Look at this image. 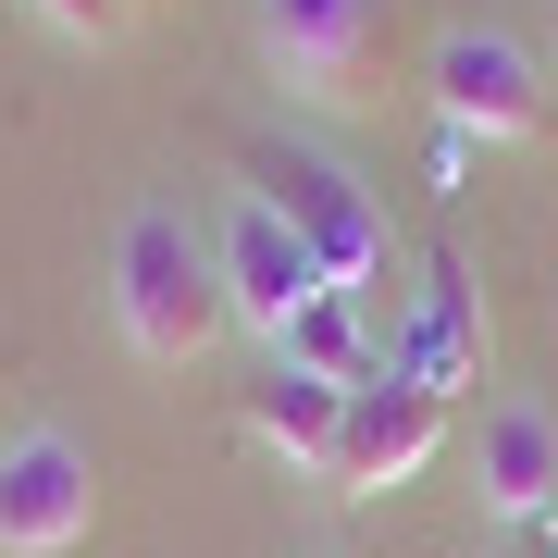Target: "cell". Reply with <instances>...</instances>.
<instances>
[{"label":"cell","mask_w":558,"mask_h":558,"mask_svg":"<svg viewBox=\"0 0 558 558\" xmlns=\"http://www.w3.org/2000/svg\"><path fill=\"white\" fill-rule=\"evenodd\" d=\"M38 13L62 25V38H124V25H137V0H38Z\"/></svg>","instance_id":"obj_12"},{"label":"cell","mask_w":558,"mask_h":558,"mask_svg":"<svg viewBox=\"0 0 558 558\" xmlns=\"http://www.w3.org/2000/svg\"><path fill=\"white\" fill-rule=\"evenodd\" d=\"M398 373L435 385V398H459V385L484 373V311H472V274H459V260H435V274H422V311H410Z\"/></svg>","instance_id":"obj_10"},{"label":"cell","mask_w":558,"mask_h":558,"mask_svg":"<svg viewBox=\"0 0 558 558\" xmlns=\"http://www.w3.org/2000/svg\"><path fill=\"white\" fill-rule=\"evenodd\" d=\"M248 199L323 260V286H348V299L385 286V199L348 174V161H323V149H299V137H260V149H248Z\"/></svg>","instance_id":"obj_2"},{"label":"cell","mask_w":558,"mask_h":558,"mask_svg":"<svg viewBox=\"0 0 558 558\" xmlns=\"http://www.w3.org/2000/svg\"><path fill=\"white\" fill-rule=\"evenodd\" d=\"M87 521H100V459L62 422H25L0 447V558H62L87 546Z\"/></svg>","instance_id":"obj_4"},{"label":"cell","mask_w":558,"mask_h":558,"mask_svg":"<svg viewBox=\"0 0 558 558\" xmlns=\"http://www.w3.org/2000/svg\"><path fill=\"white\" fill-rule=\"evenodd\" d=\"M260 62L311 112H373L385 100V0H248Z\"/></svg>","instance_id":"obj_3"},{"label":"cell","mask_w":558,"mask_h":558,"mask_svg":"<svg viewBox=\"0 0 558 558\" xmlns=\"http://www.w3.org/2000/svg\"><path fill=\"white\" fill-rule=\"evenodd\" d=\"M248 435L274 447L286 472H323V484H336V435H348V385H311V373H286V360H274V373L248 385Z\"/></svg>","instance_id":"obj_9"},{"label":"cell","mask_w":558,"mask_h":558,"mask_svg":"<svg viewBox=\"0 0 558 558\" xmlns=\"http://www.w3.org/2000/svg\"><path fill=\"white\" fill-rule=\"evenodd\" d=\"M274 360H286V373H311V385H373V373H385L373 336H360V299H348V286H323V299L274 336Z\"/></svg>","instance_id":"obj_11"},{"label":"cell","mask_w":558,"mask_h":558,"mask_svg":"<svg viewBox=\"0 0 558 558\" xmlns=\"http://www.w3.org/2000/svg\"><path fill=\"white\" fill-rule=\"evenodd\" d=\"M472 484L497 521H546L558 509V422L534 398H497L484 410V447H472Z\"/></svg>","instance_id":"obj_8"},{"label":"cell","mask_w":558,"mask_h":558,"mask_svg":"<svg viewBox=\"0 0 558 558\" xmlns=\"http://www.w3.org/2000/svg\"><path fill=\"white\" fill-rule=\"evenodd\" d=\"M435 112L459 124V137L521 149V137H546V75H534L521 38H497V25H447L435 38Z\"/></svg>","instance_id":"obj_5"},{"label":"cell","mask_w":558,"mask_h":558,"mask_svg":"<svg viewBox=\"0 0 558 558\" xmlns=\"http://www.w3.org/2000/svg\"><path fill=\"white\" fill-rule=\"evenodd\" d=\"M211 260H223V299H236V323H248L260 348H274L286 323H299V311L323 299V260H311L299 236H286V223L260 211V199H236V211H223V236H211Z\"/></svg>","instance_id":"obj_7"},{"label":"cell","mask_w":558,"mask_h":558,"mask_svg":"<svg viewBox=\"0 0 558 558\" xmlns=\"http://www.w3.org/2000/svg\"><path fill=\"white\" fill-rule=\"evenodd\" d=\"M447 447V398L435 385H410L398 360H385L373 385H348V435H336V497H398L422 459Z\"/></svg>","instance_id":"obj_6"},{"label":"cell","mask_w":558,"mask_h":558,"mask_svg":"<svg viewBox=\"0 0 558 558\" xmlns=\"http://www.w3.org/2000/svg\"><path fill=\"white\" fill-rule=\"evenodd\" d=\"M112 323H124V348L137 360H199L223 323H236V299H223V260H211V236L186 211H124V236H112Z\"/></svg>","instance_id":"obj_1"}]
</instances>
